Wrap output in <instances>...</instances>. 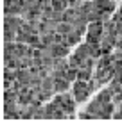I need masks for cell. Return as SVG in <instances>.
<instances>
[{
	"mask_svg": "<svg viewBox=\"0 0 122 123\" xmlns=\"http://www.w3.org/2000/svg\"><path fill=\"white\" fill-rule=\"evenodd\" d=\"M113 111H115V96L110 87H106V89H100L92 98V102L79 114V118L81 120H110L115 114Z\"/></svg>",
	"mask_w": 122,
	"mask_h": 123,
	"instance_id": "obj_1",
	"label": "cell"
},
{
	"mask_svg": "<svg viewBox=\"0 0 122 123\" xmlns=\"http://www.w3.org/2000/svg\"><path fill=\"white\" fill-rule=\"evenodd\" d=\"M75 98H70V95H57L54 100H50L40 112V118L45 120H66L74 116Z\"/></svg>",
	"mask_w": 122,
	"mask_h": 123,
	"instance_id": "obj_2",
	"label": "cell"
},
{
	"mask_svg": "<svg viewBox=\"0 0 122 123\" xmlns=\"http://www.w3.org/2000/svg\"><path fill=\"white\" fill-rule=\"evenodd\" d=\"M97 86H99L97 82H88L86 79H79L77 82H74V98H75V102H85L93 93V89Z\"/></svg>",
	"mask_w": 122,
	"mask_h": 123,
	"instance_id": "obj_3",
	"label": "cell"
},
{
	"mask_svg": "<svg viewBox=\"0 0 122 123\" xmlns=\"http://www.w3.org/2000/svg\"><path fill=\"white\" fill-rule=\"evenodd\" d=\"M113 82L110 89L113 91L115 100H122V57L117 59V66H115V73H113Z\"/></svg>",
	"mask_w": 122,
	"mask_h": 123,
	"instance_id": "obj_4",
	"label": "cell"
},
{
	"mask_svg": "<svg viewBox=\"0 0 122 123\" xmlns=\"http://www.w3.org/2000/svg\"><path fill=\"white\" fill-rule=\"evenodd\" d=\"M102 36H104V27L100 22H95L92 25H88V34H86V41L95 46H99V43L102 41Z\"/></svg>",
	"mask_w": 122,
	"mask_h": 123,
	"instance_id": "obj_5",
	"label": "cell"
},
{
	"mask_svg": "<svg viewBox=\"0 0 122 123\" xmlns=\"http://www.w3.org/2000/svg\"><path fill=\"white\" fill-rule=\"evenodd\" d=\"M113 118H115V120H122V104H120V107L117 109V112L113 114Z\"/></svg>",
	"mask_w": 122,
	"mask_h": 123,
	"instance_id": "obj_6",
	"label": "cell"
}]
</instances>
